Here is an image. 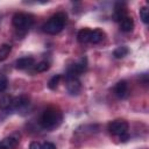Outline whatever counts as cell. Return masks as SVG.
Here are the masks:
<instances>
[{
  "label": "cell",
  "instance_id": "6da1fadb",
  "mask_svg": "<svg viewBox=\"0 0 149 149\" xmlns=\"http://www.w3.org/2000/svg\"><path fill=\"white\" fill-rule=\"evenodd\" d=\"M62 112L55 107H48L40 118V125L44 129H52L62 122Z\"/></svg>",
  "mask_w": 149,
  "mask_h": 149
},
{
  "label": "cell",
  "instance_id": "7a4b0ae2",
  "mask_svg": "<svg viewBox=\"0 0 149 149\" xmlns=\"http://www.w3.org/2000/svg\"><path fill=\"white\" fill-rule=\"evenodd\" d=\"M65 22H66V15L64 13H56L42 26V29L47 34L56 35L63 30Z\"/></svg>",
  "mask_w": 149,
  "mask_h": 149
},
{
  "label": "cell",
  "instance_id": "3957f363",
  "mask_svg": "<svg viewBox=\"0 0 149 149\" xmlns=\"http://www.w3.org/2000/svg\"><path fill=\"white\" fill-rule=\"evenodd\" d=\"M108 130L111 134L119 136L123 141L128 139L127 132H128V123L125 120H114L108 123Z\"/></svg>",
  "mask_w": 149,
  "mask_h": 149
},
{
  "label": "cell",
  "instance_id": "277c9868",
  "mask_svg": "<svg viewBox=\"0 0 149 149\" xmlns=\"http://www.w3.org/2000/svg\"><path fill=\"white\" fill-rule=\"evenodd\" d=\"M13 26L19 29V30H28L33 23H34V19L31 15L29 14H24V13H16L13 16Z\"/></svg>",
  "mask_w": 149,
  "mask_h": 149
},
{
  "label": "cell",
  "instance_id": "5b68a950",
  "mask_svg": "<svg viewBox=\"0 0 149 149\" xmlns=\"http://www.w3.org/2000/svg\"><path fill=\"white\" fill-rule=\"evenodd\" d=\"M86 68H87V59H86L85 57H83V58H80L77 63L72 64V65L68 69L65 77H77V78H78V76H79L80 73H83V72L86 70Z\"/></svg>",
  "mask_w": 149,
  "mask_h": 149
},
{
  "label": "cell",
  "instance_id": "8992f818",
  "mask_svg": "<svg viewBox=\"0 0 149 149\" xmlns=\"http://www.w3.org/2000/svg\"><path fill=\"white\" fill-rule=\"evenodd\" d=\"M29 102H30L29 97H28V95H26V94H21V95L16 97V98H13L10 109H15V111L24 109L26 107H28V106H29Z\"/></svg>",
  "mask_w": 149,
  "mask_h": 149
},
{
  "label": "cell",
  "instance_id": "52a82bcc",
  "mask_svg": "<svg viewBox=\"0 0 149 149\" xmlns=\"http://www.w3.org/2000/svg\"><path fill=\"white\" fill-rule=\"evenodd\" d=\"M66 78V88L71 94H78L81 85L77 77H65Z\"/></svg>",
  "mask_w": 149,
  "mask_h": 149
},
{
  "label": "cell",
  "instance_id": "ba28073f",
  "mask_svg": "<svg viewBox=\"0 0 149 149\" xmlns=\"http://www.w3.org/2000/svg\"><path fill=\"white\" fill-rule=\"evenodd\" d=\"M114 93L120 99L126 98L127 94H128V84H127V81L126 80H120L114 87Z\"/></svg>",
  "mask_w": 149,
  "mask_h": 149
},
{
  "label": "cell",
  "instance_id": "9c48e42d",
  "mask_svg": "<svg viewBox=\"0 0 149 149\" xmlns=\"http://www.w3.org/2000/svg\"><path fill=\"white\" fill-rule=\"evenodd\" d=\"M19 144L17 136H8L0 141V149H14Z\"/></svg>",
  "mask_w": 149,
  "mask_h": 149
},
{
  "label": "cell",
  "instance_id": "30bf717a",
  "mask_svg": "<svg viewBox=\"0 0 149 149\" xmlns=\"http://www.w3.org/2000/svg\"><path fill=\"white\" fill-rule=\"evenodd\" d=\"M34 64H35V61H34L33 57H22V58H19L15 62V66L19 70L30 69L31 66H34Z\"/></svg>",
  "mask_w": 149,
  "mask_h": 149
},
{
  "label": "cell",
  "instance_id": "8fae6325",
  "mask_svg": "<svg viewBox=\"0 0 149 149\" xmlns=\"http://www.w3.org/2000/svg\"><path fill=\"white\" fill-rule=\"evenodd\" d=\"M119 24H120V29L125 33H128V31H132L133 28H134V20L130 17V16H125L123 19H121L119 21Z\"/></svg>",
  "mask_w": 149,
  "mask_h": 149
},
{
  "label": "cell",
  "instance_id": "7c38bea8",
  "mask_svg": "<svg viewBox=\"0 0 149 149\" xmlns=\"http://www.w3.org/2000/svg\"><path fill=\"white\" fill-rule=\"evenodd\" d=\"M91 29H87V28H84L81 30L78 31L77 34V38L80 43H90V40H91Z\"/></svg>",
  "mask_w": 149,
  "mask_h": 149
},
{
  "label": "cell",
  "instance_id": "4fadbf2b",
  "mask_svg": "<svg viewBox=\"0 0 149 149\" xmlns=\"http://www.w3.org/2000/svg\"><path fill=\"white\" fill-rule=\"evenodd\" d=\"M126 16V9H125V5L121 2H118L115 5V9H114V20L115 21H120L121 19H123Z\"/></svg>",
  "mask_w": 149,
  "mask_h": 149
},
{
  "label": "cell",
  "instance_id": "5bb4252c",
  "mask_svg": "<svg viewBox=\"0 0 149 149\" xmlns=\"http://www.w3.org/2000/svg\"><path fill=\"white\" fill-rule=\"evenodd\" d=\"M102 38H104V31H101L100 29H93L91 31L90 43H99Z\"/></svg>",
  "mask_w": 149,
  "mask_h": 149
},
{
  "label": "cell",
  "instance_id": "9a60e30c",
  "mask_svg": "<svg viewBox=\"0 0 149 149\" xmlns=\"http://www.w3.org/2000/svg\"><path fill=\"white\" fill-rule=\"evenodd\" d=\"M12 101H13V98L10 95H8V94L2 95L0 98V108L1 109H8V108H10Z\"/></svg>",
  "mask_w": 149,
  "mask_h": 149
},
{
  "label": "cell",
  "instance_id": "2e32d148",
  "mask_svg": "<svg viewBox=\"0 0 149 149\" xmlns=\"http://www.w3.org/2000/svg\"><path fill=\"white\" fill-rule=\"evenodd\" d=\"M10 50H12V47L9 44H1L0 45V62L5 61L8 55L10 54Z\"/></svg>",
  "mask_w": 149,
  "mask_h": 149
},
{
  "label": "cell",
  "instance_id": "e0dca14e",
  "mask_svg": "<svg viewBox=\"0 0 149 149\" xmlns=\"http://www.w3.org/2000/svg\"><path fill=\"white\" fill-rule=\"evenodd\" d=\"M128 54V48L122 45V47H118L114 51H113V56L115 58H123L125 56H127Z\"/></svg>",
  "mask_w": 149,
  "mask_h": 149
},
{
  "label": "cell",
  "instance_id": "ac0fdd59",
  "mask_svg": "<svg viewBox=\"0 0 149 149\" xmlns=\"http://www.w3.org/2000/svg\"><path fill=\"white\" fill-rule=\"evenodd\" d=\"M140 17L143 21V23L148 24V22H149V9H148V7L144 6L140 9Z\"/></svg>",
  "mask_w": 149,
  "mask_h": 149
},
{
  "label": "cell",
  "instance_id": "d6986e66",
  "mask_svg": "<svg viewBox=\"0 0 149 149\" xmlns=\"http://www.w3.org/2000/svg\"><path fill=\"white\" fill-rule=\"evenodd\" d=\"M59 80H61V74H56V76L51 77V78H50V80H49V83H48V86H49V88H51V90H55V88L58 86V84H59Z\"/></svg>",
  "mask_w": 149,
  "mask_h": 149
},
{
  "label": "cell",
  "instance_id": "ffe728a7",
  "mask_svg": "<svg viewBox=\"0 0 149 149\" xmlns=\"http://www.w3.org/2000/svg\"><path fill=\"white\" fill-rule=\"evenodd\" d=\"M49 69V63L48 62H40L37 65H35V71L37 72H44Z\"/></svg>",
  "mask_w": 149,
  "mask_h": 149
},
{
  "label": "cell",
  "instance_id": "44dd1931",
  "mask_svg": "<svg viewBox=\"0 0 149 149\" xmlns=\"http://www.w3.org/2000/svg\"><path fill=\"white\" fill-rule=\"evenodd\" d=\"M8 86V80L6 77H0V92H3Z\"/></svg>",
  "mask_w": 149,
  "mask_h": 149
},
{
  "label": "cell",
  "instance_id": "7402d4cb",
  "mask_svg": "<svg viewBox=\"0 0 149 149\" xmlns=\"http://www.w3.org/2000/svg\"><path fill=\"white\" fill-rule=\"evenodd\" d=\"M29 149H42V144H41L40 142L34 141V142H31V143L29 144Z\"/></svg>",
  "mask_w": 149,
  "mask_h": 149
},
{
  "label": "cell",
  "instance_id": "603a6c76",
  "mask_svg": "<svg viewBox=\"0 0 149 149\" xmlns=\"http://www.w3.org/2000/svg\"><path fill=\"white\" fill-rule=\"evenodd\" d=\"M42 149H56V146L51 142H44L42 144Z\"/></svg>",
  "mask_w": 149,
  "mask_h": 149
}]
</instances>
